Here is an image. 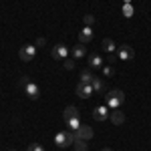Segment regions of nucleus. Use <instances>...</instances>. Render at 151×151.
Masks as SVG:
<instances>
[{
  "instance_id": "f257e3e1",
  "label": "nucleus",
  "mask_w": 151,
  "mask_h": 151,
  "mask_svg": "<svg viewBox=\"0 0 151 151\" xmlns=\"http://www.w3.org/2000/svg\"><path fill=\"white\" fill-rule=\"evenodd\" d=\"M123 101H125V93L121 89H113L107 93V107L109 109H119L123 105Z\"/></svg>"
},
{
  "instance_id": "f03ea898",
  "label": "nucleus",
  "mask_w": 151,
  "mask_h": 151,
  "mask_svg": "<svg viewBox=\"0 0 151 151\" xmlns=\"http://www.w3.org/2000/svg\"><path fill=\"white\" fill-rule=\"evenodd\" d=\"M75 141H77L75 131H63V133H57V137H55V143H57L58 147H69Z\"/></svg>"
},
{
  "instance_id": "7ed1b4c3",
  "label": "nucleus",
  "mask_w": 151,
  "mask_h": 151,
  "mask_svg": "<svg viewBox=\"0 0 151 151\" xmlns=\"http://www.w3.org/2000/svg\"><path fill=\"white\" fill-rule=\"evenodd\" d=\"M20 85L24 87V93L28 95L30 99H38V95H40V89H38V85L36 83H30L26 77H22L20 79Z\"/></svg>"
},
{
  "instance_id": "20e7f679",
  "label": "nucleus",
  "mask_w": 151,
  "mask_h": 151,
  "mask_svg": "<svg viewBox=\"0 0 151 151\" xmlns=\"http://www.w3.org/2000/svg\"><path fill=\"white\" fill-rule=\"evenodd\" d=\"M35 55H36V48L32 47V45H26V47H22L18 50V57H20V60H24V63H30V60L35 58Z\"/></svg>"
},
{
  "instance_id": "39448f33",
  "label": "nucleus",
  "mask_w": 151,
  "mask_h": 151,
  "mask_svg": "<svg viewBox=\"0 0 151 151\" xmlns=\"http://www.w3.org/2000/svg\"><path fill=\"white\" fill-rule=\"evenodd\" d=\"M93 135L95 133H93V129L89 127V125H81V127L75 131V137H77V139H83V141H91Z\"/></svg>"
},
{
  "instance_id": "423d86ee",
  "label": "nucleus",
  "mask_w": 151,
  "mask_h": 151,
  "mask_svg": "<svg viewBox=\"0 0 151 151\" xmlns=\"http://www.w3.org/2000/svg\"><path fill=\"white\" fill-rule=\"evenodd\" d=\"M109 115H111V111H109V107H105V105L95 107V109H93L95 121H107V119H109Z\"/></svg>"
},
{
  "instance_id": "0eeeda50",
  "label": "nucleus",
  "mask_w": 151,
  "mask_h": 151,
  "mask_svg": "<svg viewBox=\"0 0 151 151\" xmlns=\"http://www.w3.org/2000/svg\"><path fill=\"white\" fill-rule=\"evenodd\" d=\"M117 57H119V60H131V58L135 57V52H133V48L129 47V45H121L119 50H117Z\"/></svg>"
},
{
  "instance_id": "6e6552de",
  "label": "nucleus",
  "mask_w": 151,
  "mask_h": 151,
  "mask_svg": "<svg viewBox=\"0 0 151 151\" xmlns=\"http://www.w3.org/2000/svg\"><path fill=\"white\" fill-rule=\"evenodd\" d=\"M75 91H77V95H79L81 99H89V97L95 93V91H93V85H85V83H79Z\"/></svg>"
},
{
  "instance_id": "1a4fd4ad",
  "label": "nucleus",
  "mask_w": 151,
  "mask_h": 151,
  "mask_svg": "<svg viewBox=\"0 0 151 151\" xmlns=\"http://www.w3.org/2000/svg\"><path fill=\"white\" fill-rule=\"evenodd\" d=\"M91 40H93V28L91 26H85L81 32H79V42L81 45H89Z\"/></svg>"
},
{
  "instance_id": "9d476101",
  "label": "nucleus",
  "mask_w": 151,
  "mask_h": 151,
  "mask_svg": "<svg viewBox=\"0 0 151 151\" xmlns=\"http://www.w3.org/2000/svg\"><path fill=\"white\" fill-rule=\"evenodd\" d=\"M50 55H52V58H67L69 48H67V45H57V47L50 50Z\"/></svg>"
},
{
  "instance_id": "9b49d317",
  "label": "nucleus",
  "mask_w": 151,
  "mask_h": 151,
  "mask_svg": "<svg viewBox=\"0 0 151 151\" xmlns=\"http://www.w3.org/2000/svg\"><path fill=\"white\" fill-rule=\"evenodd\" d=\"M87 63H89V67H91V69H103V58L99 57L97 52L89 55V57H87Z\"/></svg>"
},
{
  "instance_id": "f8f14e48",
  "label": "nucleus",
  "mask_w": 151,
  "mask_h": 151,
  "mask_svg": "<svg viewBox=\"0 0 151 151\" xmlns=\"http://www.w3.org/2000/svg\"><path fill=\"white\" fill-rule=\"evenodd\" d=\"M91 85H93V91H95V93H99V95H103V93H105V95H107V85H105V81H103V79L95 77Z\"/></svg>"
},
{
  "instance_id": "ddd939ff",
  "label": "nucleus",
  "mask_w": 151,
  "mask_h": 151,
  "mask_svg": "<svg viewBox=\"0 0 151 151\" xmlns=\"http://www.w3.org/2000/svg\"><path fill=\"white\" fill-rule=\"evenodd\" d=\"M109 119H111V123H113V125H123V123H125V115H123L119 109H113V111H111V115H109Z\"/></svg>"
},
{
  "instance_id": "4468645a",
  "label": "nucleus",
  "mask_w": 151,
  "mask_h": 151,
  "mask_svg": "<svg viewBox=\"0 0 151 151\" xmlns=\"http://www.w3.org/2000/svg\"><path fill=\"white\" fill-rule=\"evenodd\" d=\"M70 55H73V58H77V60H79V58H85V57H87V50H85V45H81V42H79L77 47H73V50H70Z\"/></svg>"
},
{
  "instance_id": "2eb2a0df",
  "label": "nucleus",
  "mask_w": 151,
  "mask_h": 151,
  "mask_svg": "<svg viewBox=\"0 0 151 151\" xmlns=\"http://www.w3.org/2000/svg\"><path fill=\"white\" fill-rule=\"evenodd\" d=\"M63 117H65V121H70V119H77V117H79V109L70 105V107H67V109H65V113H63Z\"/></svg>"
},
{
  "instance_id": "dca6fc26",
  "label": "nucleus",
  "mask_w": 151,
  "mask_h": 151,
  "mask_svg": "<svg viewBox=\"0 0 151 151\" xmlns=\"http://www.w3.org/2000/svg\"><path fill=\"white\" fill-rule=\"evenodd\" d=\"M101 45H103L105 52H113V50H115V42H113L111 38H103V42H101Z\"/></svg>"
},
{
  "instance_id": "f3484780",
  "label": "nucleus",
  "mask_w": 151,
  "mask_h": 151,
  "mask_svg": "<svg viewBox=\"0 0 151 151\" xmlns=\"http://www.w3.org/2000/svg\"><path fill=\"white\" fill-rule=\"evenodd\" d=\"M93 73H91V70H83L81 73V83H85V85H91V83H93Z\"/></svg>"
},
{
  "instance_id": "a211bd4d",
  "label": "nucleus",
  "mask_w": 151,
  "mask_h": 151,
  "mask_svg": "<svg viewBox=\"0 0 151 151\" xmlns=\"http://www.w3.org/2000/svg\"><path fill=\"white\" fill-rule=\"evenodd\" d=\"M73 145H75V151H87V149H89V143L83 141V139H77Z\"/></svg>"
},
{
  "instance_id": "6ab92c4d",
  "label": "nucleus",
  "mask_w": 151,
  "mask_h": 151,
  "mask_svg": "<svg viewBox=\"0 0 151 151\" xmlns=\"http://www.w3.org/2000/svg\"><path fill=\"white\" fill-rule=\"evenodd\" d=\"M67 125H69V131H77V129L81 127V121H79V117H77V119H70V121H67Z\"/></svg>"
},
{
  "instance_id": "aec40b11",
  "label": "nucleus",
  "mask_w": 151,
  "mask_h": 151,
  "mask_svg": "<svg viewBox=\"0 0 151 151\" xmlns=\"http://www.w3.org/2000/svg\"><path fill=\"white\" fill-rule=\"evenodd\" d=\"M83 20H85L87 26H91V24L95 22V16H93V14H85V16H83Z\"/></svg>"
},
{
  "instance_id": "412c9836",
  "label": "nucleus",
  "mask_w": 151,
  "mask_h": 151,
  "mask_svg": "<svg viewBox=\"0 0 151 151\" xmlns=\"http://www.w3.org/2000/svg\"><path fill=\"white\" fill-rule=\"evenodd\" d=\"M65 69H67V70H73V69H75V60H70V58H65Z\"/></svg>"
},
{
  "instance_id": "4be33fe9",
  "label": "nucleus",
  "mask_w": 151,
  "mask_h": 151,
  "mask_svg": "<svg viewBox=\"0 0 151 151\" xmlns=\"http://www.w3.org/2000/svg\"><path fill=\"white\" fill-rule=\"evenodd\" d=\"M107 60H109V65H115L117 60H119V57H117L115 52H109V57H107Z\"/></svg>"
},
{
  "instance_id": "5701e85b",
  "label": "nucleus",
  "mask_w": 151,
  "mask_h": 151,
  "mask_svg": "<svg viewBox=\"0 0 151 151\" xmlns=\"http://www.w3.org/2000/svg\"><path fill=\"white\" fill-rule=\"evenodd\" d=\"M26 151H45V149H42V147H40L38 143H30V145H28V149H26Z\"/></svg>"
},
{
  "instance_id": "b1692460",
  "label": "nucleus",
  "mask_w": 151,
  "mask_h": 151,
  "mask_svg": "<svg viewBox=\"0 0 151 151\" xmlns=\"http://www.w3.org/2000/svg\"><path fill=\"white\" fill-rule=\"evenodd\" d=\"M113 73H115V70H113V67H111V65H109V67H103V75H105V77H111Z\"/></svg>"
},
{
  "instance_id": "393cba45",
  "label": "nucleus",
  "mask_w": 151,
  "mask_h": 151,
  "mask_svg": "<svg viewBox=\"0 0 151 151\" xmlns=\"http://www.w3.org/2000/svg\"><path fill=\"white\" fill-rule=\"evenodd\" d=\"M123 14H125V16H131V14H133V8H131L129 4H125V8H123Z\"/></svg>"
},
{
  "instance_id": "a878e982",
  "label": "nucleus",
  "mask_w": 151,
  "mask_h": 151,
  "mask_svg": "<svg viewBox=\"0 0 151 151\" xmlns=\"http://www.w3.org/2000/svg\"><path fill=\"white\" fill-rule=\"evenodd\" d=\"M36 45H38V47H45V36H40V38L36 40Z\"/></svg>"
},
{
  "instance_id": "bb28decb",
  "label": "nucleus",
  "mask_w": 151,
  "mask_h": 151,
  "mask_svg": "<svg viewBox=\"0 0 151 151\" xmlns=\"http://www.w3.org/2000/svg\"><path fill=\"white\" fill-rule=\"evenodd\" d=\"M103 151H111V149H109V147H105V149H103Z\"/></svg>"
},
{
  "instance_id": "cd10ccee",
  "label": "nucleus",
  "mask_w": 151,
  "mask_h": 151,
  "mask_svg": "<svg viewBox=\"0 0 151 151\" xmlns=\"http://www.w3.org/2000/svg\"><path fill=\"white\" fill-rule=\"evenodd\" d=\"M8 151H14V149H8Z\"/></svg>"
},
{
  "instance_id": "c85d7f7f",
  "label": "nucleus",
  "mask_w": 151,
  "mask_h": 151,
  "mask_svg": "<svg viewBox=\"0 0 151 151\" xmlns=\"http://www.w3.org/2000/svg\"><path fill=\"white\" fill-rule=\"evenodd\" d=\"M127 2H129V0H127Z\"/></svg>"
}]
</instances>
